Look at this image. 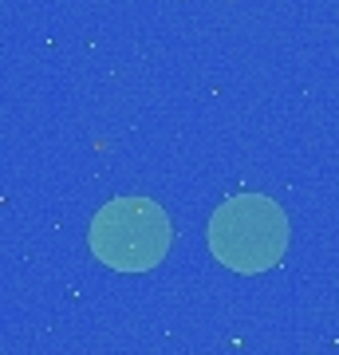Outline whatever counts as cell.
<instances>
[{
    "instance_id": "cell-1",
    "label": "cell",
    "mask_w": 339,
    "mask_h": 355,
    "mask_svg": "<svg viewBox=\"0 0 339 355\" xmlns=\"http://www.w3.org/2000/svg\"><path fill=\"white\" fill-rule=\"evenodd\" d=\"M209 249L233 272H264L288 249V217L264 193H237L209 217Z\"/></svg>"
},
{
    "instance_id": "cell-2",
    "label": "cell",
    "mask_w": 339,
    "mask_h": 355,
    "mask_svg": "<svg viewBox=\"0 0 339 355\" xmlns=\"http://www.w3.org/2000/svg\"><path fill=\"white\" fill-rule=\"evenodd\" d=\"M87 241L95 261H103L107 268L119 272H146L170 253L174 241V225L158 202L126 193L114 198L95 214L87 229Z\"/></svg>"
}]
</instances>
